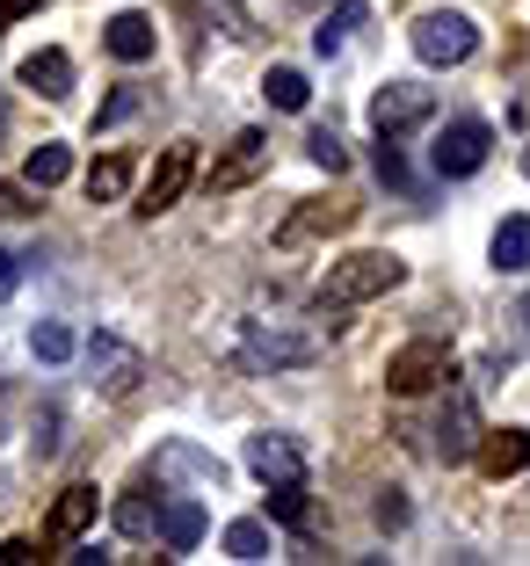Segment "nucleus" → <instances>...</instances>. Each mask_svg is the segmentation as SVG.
<instances>
[{
    "label": "nucleus",
    "mask_w": 530,
    "mask_h": 566,
    "mask_svg": "<svg viewBox=\"0 0 530 566\" xmlns=\"http://www.w3.org/2000/svg\"><path fill=\"white\" fill-rule=\"evenodd\" d=\"M399 283H407V262H399V254H385V248H364V254H342V262H328L313 305H320V313H342V305L385 298V291H399Z\"/></svg>",
    "instance_id": "1"
},
{
    "label": "nucleus",
    "mask_w": 530,
    "mask_h": 566,
    "mask_svg": "<svg viewBox=\"0 0 530 566\" xmlns=\"http://www.w3.org/2000/svg\"><path fill=\"white\" fill-rule=\"evenodd\" d=\"M407 44H415L422 66H465L480 51V22L465 15V8H429V15H415Z\"/></svg>",
    "instance_id": "2"
},
{
    "label": "nucleus",
    "mask_w": 530,
    "mask_h": 566,
    "mask_svg": "<svg viewBox=\"0 0 530 566\" xmlns=\"http://www.w3.org/2000/svg\"><path fill=\"white\" fill-rule=\"evenodd\" d=\"M313 356H320L313 334H291V327H277V319H248V327H240V364L248 370H299V364H313Z\"/></svg>",
    "instance_id": "3"
},
{
    "label": "nucleus",
    "mask_w": 530,
    "mask_h": 566,
    "mask_svg": "<svg viewBox=\"0 0 530 566\" xmlns=\"http://www.w3.org/2000/svg\"><path fill=\"white\" fill-rule=\"evenodd\" d=\"M444 378H450V342H436V334H422V342H407V349L385 356V385H393L399 400H415V392H436Z\"/></svg>",
    "instance_id": "4"
},
{
    "label": "nucleus",
    "mask_w": 530,
    "mask_h": 566,
    "mask_svg": "<svg viewBox=\"0 0 530 566\" xmlns=\"http://www.w3.org/2000/svg\"><path fill=\"white\" fill-rule=\"evenodd\" d=\"M487 153H495V124L487 117H458V124H444V138L429 146V160H436L444 182H465V175L487 167Z\"/></svg>",
    "instance_id": "5"
},
{
    "label": "nucleus",
    "mask_w": 530,
    "mask_h": 566,
    "mask_svg": "<svg viewBox=\"0 0 530 566\" xmlns=\"http://www.w3.org/2000/svg\"><path fill=\"white\" fill-rule=\"evenodd\" d=\"M81 356H87V370H95V385H102V392H116V400L138 392V378H146V349L116 342V334H87Z\"/></svg>",
    "instance_id": "6"
},
{
    "label": "nucleus",
    "mask_w": 530,
    "mask_h": 566,
    "mask_svg": "<svg viewBox=\"0 0 530 566\" xmlns=\"http://www.w3.org/2000/svg\"><path fill=\"white\" fill-rule=\"evenodd\" d=\"M436 117V95L415 81H385L378 95H371V132L378 138H399V132H415V124Z\"/></svg>",
    "instance_id": "7"
},
{
    "label": "nucleus",
    "mask_w": 530,
    "mask_h": 566,
    "mask_svg": "<svg viewBox=\"0 0 530 566\" xmlns=\"http://www.w3.org/2000/svg\"><path fill=\"white\" fill-rule=\"evenodd\" d=\"M189 182H197V146L183 138V146H167L160 160H153V175H146V197H138L132 211H138V218H160V211H175Z\"/></svg>",
    "instance_id": "8"
},
{
    "label": "nucleus",
    "mask_w": 530,
    "mask_h": 566,
    "mask_svg": "<svg viewBox=\"0 0 530 566\" xmlns=\"http://www.w3.org/2000/svg\"><path fill=\"white\" fill-rule=\"evenodd\" d=\"M262 175H269V132H240V138H232V146L211 160L204 189H211V197H232V189L262 182Z\"/></svg>",
    "instance_id": "9"
},
{
    "label": "nucleus",
    "mask_w": 530,
    "mask_h": 566,
    "mask_svg": "<svg viewBox=\"0 0 530 566\" xmlns=\"http://www.w3.org/2000/svg\"><path fill=\"white\" fill-rule=\"evenodd\" d=\"M356 226V203H299V211H283V226H277V248L283 254H299V248H313V240H328V233H349Z\"/></svg>",
    "instance_id": "10"
},
{
    "label": "nucleus",
    "mask_w": 530,
    "mask_h": 566,
    "mask_svg": "<svg viewBox=\"0 0 530 566\" xmlns=\"http://www.w3.org/2000/svg\"><path fill=\"white\" fill-rule=\"evenodd\" d=\"M248 472L262 486H291V480H305V450L291 443V436L262 429V436H248Z\"/></svg>",
    "instance_id": "11"
},
{
    "label": "nucleus",
    "mask_w": 530,
    "mask_h": 566,
    "mask_svg": "<svg viewBox=\"0 0 530 566\" xmlns=\"http://www.w3.org/2000/svg\"><path fill=\"white\" fill-rule=\"evenodd\" d=\"M95 516H102V494H95V486H66V494H59V501H51V516H44V537H51V545H81V537L87 531H95Z\"/></svg>",
    "instance_id": "12"
},
{
    "label": "nucleus",
    "mask_w": 530,
    "mask_h": 566,
    "mask_svg": "<svg viewBox=\"0 0 530 566\" xmlns=\"http://www.w3.org/2000/svg\"><path fill=\"white\" fill-rule=\"evenodd\" d=\"M472 443H480V407H472V392H450L436 415V458L458 465V458H472Z\"/></svg>",
    "instance_id": "13"
},
{
    "label": "nucleus",
    "mask_w": 530,
    "mask_h": 566,
    "mask_svg": "<svg viewBox=\"0 0 530 566\" xmlns=\"http://www.w3.org/2000/svg\"><path fill=\"white\" fill-rule=\"evenodd\" d=\"M472 465H480L487 480H509V472L530 465V436H523V429H480V443H472Z\"/></svg>",
    "instance_id": "14"
},
{
    "label": "nucleus",
    "mask_w": 530,
    "mask_h": 566,
    "mask_svg": "<svg viewBox=\"0 0 530 566\" xmlns=\"http://www.w3.org/2000/svg\"><path fill=\"white\" fill-rule=\"evenodd\" d=\"M102 44H110V59H124V66H146L153 44H160V30H153V15H110L102 22Z\"/></svg>",
    "instance_id": "15"
},
{
    "label": "nucleus",
    "mask_w": 530,
    "mask_h": 566,
    "mask_svg": "<svg viewBox=\"0 0 530 566\" xmlns=\"http://www.w3.org/2000/svg\"><path fill=\"white\" fill-rule=\"evenodd\" d=\"M22 87L44 95V102H66L73 95V59L66 51H30V59H22Z\"/></svg>",
    "instance_id": "16"
},
{
    "label": "nucleus",
    "mask_w": 530,
    "mask_h": 566,
    "mask_svg": "<svg viewBox=\"0 0 530 566\" xmlns=\"http://www.w3.org/2000/svg\"><path fill=\"white\" fill-rule=\"evenodd\" d=\"M153 480H197V486H218V458H204V450H189V443H167L160 458H153Z\"/></svg>",
    "instance_id": "17"
},
{
    "label": "nucleus",
    "mask_w": 530,
    "mask_h": 566,
    "mask_svg": "<svg viewBox=\"0 0 530 566\" xmlns=\"http://www.w3.org/2000/svg\"><path fill=\"white\" fill-rule=\"evenodd\" d=\"M487 254H495L501 276H523V269H530V218L523 211L501 218V226H495V248H487Z\"/></svg>",
    "instance_id": "18"
},
{
    "label": "nucleus",
    "mask_w": 530,
    "mask_h": 566,
    "mask_svg": "<svg viewBox=\"0 0 530 566\" xmlns=\"http://www.w3.org/2000/svg\"><path fill=\"white\" fill-rule=\"evenodd\" d=\"M364 15H371V0H334V15L313 30V51H320V59H334V51H342L349 36L364 30Z\"/></svg>",
    "instance_id": "19"
},
{
    "label": "nucleus",
    "mask_w": 530,
    "mask_h": 566,
    "mask_svg": "<svg viewBox=\"0 0 530 566\" xmlns=\"http://www.w3.org/2000/svg\"><path fill=\"white\" fill-rule=\"evenodd\" d=\"M66 175H73V146H59V138L30 146V160H22V182H30V189H59Z\"/></svg>",
    "instance_id": "20"
},
{
    "label": "nucleus",
    "mask_w": 530,
    "mask_h": 566,
    "mask_svg": "<svg viewBox=\"0 0 530 566\" xmlns=\"http://www.w3.org/2000/svg\"><path fill=\"white\" fill-rule=\"evenodd\" d=\"M269 516H277V523H291L299 537H320V516H313V501H305V480L269 486Z\"/></svg>",
    "instance_id": "21"
},
{
    "label": "nucleus",
    "mask_w": 530,
    "mask_h": 566,
    "mask_svg": "<svg viewBox=\"0 0 530 566\" xmlns=\"http://www.w3.org/2000/svg\"><path fill=\"white\" fill-rule=\"evenodd\" d=\"M160 537L175 552H197L204 545V501H167L160 509Z\"/></svg>",
    "instance_id": "22"
},
{
    "label": "nucleus",
    "mask_w": 530,
    "mask_h": 566,
    "mask_svg": "<svg viewBox=\"0 0 530 566\" xmlns=\"http://www.w3.org/2000/svg\"><path fill=\"white\" fill-rule=\"evenodd\" d=\"M160 509H167V501L153 494V486H132V494L116 501V531H124V537H146V531H160Z\"/></svg>",
    "instance_id": "23"
},
{
    "label": "nucleus",
    "mask_w": 530,
    "mask_h": 566,
    "mask_svg": "<svg viewBox=\"0 0 530 566\" xmlns=\"http://www.w3.org/2000/svg\"><path fill=\"white\" fill-rule=\"evenodd\" d=\"M124 189H132V160H124V153H102V160L87 167V203H116Z\"/></svg>",
    "instance_id": "24"
},
{
    "label": "nucleus",
    "mask_w": 530,
    "mask_h": 566,
    "mask_svg": "<svg viewBox=\"0 0 530 566\" xmlns=\"http://www.w3.org/2000/svg\"><path fill=\"white\" fill-rule=\"evenodd\" d=\"M226 552L254 566V559H269V552H277V537H269L262 516H240V523H226Z\"/></svg>",
    "instance_id": "25"
},
{
    "label": "nucleus",
    "mask_w": 530,
    "mask_h": 566,
    "mask_svg": "<svg viewBox=\"0 0 530 566\" xmlns=\"http://www.w3.org/2000/svg\"><path fill=\"white\" fill-rule=\"evenodd\" d=\"M262 95L277 102V109H291V117H299L305 102H313V81H305L299 66H269V81H262Z\"/></svg>",
    "instance_id": "26"
},
{
    "label": "nucleus",
    "mask_w": 530,
    "mask_h": 566,
    "mask_svg": "<svg viewBox=\"0 0 530 566\" xmlns=\"http://www.w3.org/2000/svg\"><path fill=\"white\" fill-rule=\"evenodd\" d=\"M30 349H37V364H66V356L81 349V334H73L66 319H44V327L30 334Z\"/></svg>",
    "instance_id": "27"
},
{
    "label": "nucleus",
    "mask_w": 530,
    "mask_h": 566,
    "mask_svg": "<svg viewBox=\"0 0 530 566\" xmlns=\"http://www.w3.org/2000/svg\"><path fill=\"white\" fill-rule=\"evenodd\" d=\"M138 109H146V95H138V87H116V95H110V102H102V109H95V132H110V124L138 117Z\"/></svg>",
    "instance_id": "28"
},
{
    "label": "nucleus",
    "mask_w": 530,
    "mask_h": 566,
    "mask_svg": "<svg viewBox=\"0 0 530 566\" xmlns=\"http://www.w3.org/2000/svg\"><path fill=\"white\" fill-rule=\"evenodd\" d=\"M305 153H313V167H328V175H342V167H349V146L334 132H313V138H305Z\"/></svg>",
    "instance_id": "29"
},
{
    "label": "nucleus",
    "mask_w": 530,
    "mask_h": 566,
    "mask_svg": "<svg viewBox=\"0 0 530 566\" xmlns=\"http://www.w3.org/2000/svg\"><path fill=\"white\" fill-rule=\"evenodd\" d=\"M378 182L415 189V175H407V160H399V146H393V138H378Z\"/></svg>",
    "instance_id": "30"
},
{
    "label": "nucleus",
    "mask_w": 530,
    "mask_h": 566,
    "mask_svg": "<svg viewBox=\"0 0 530 566\" xmlns=\"http://www.w3.org/2000/svg\"><path fill=\"white\" fill-rule=\"evenodd\" d=\"M37 211V189L30 182H0V218H30Z\"/></svg>",
    "instance_id": "31"
},
{
    "label": "nucleus",
    "mask_w": 530,
    "mask_h": 566,
    "mask_svg": "<svg viewBox=\"0 0 530 566\" xmlns=\"http://www.w3.org/2000/svg\"><path fill=\"white\" fill-rule=\"evenodd\" d=\"M371 516H378V531H399V523H407V501H399V486H385V494L371 501Z\"/></svg>",
    "instance_id": "32"
},
{
    "label": "nucleus",
    "mask_w": 530,
    "mask_h": 566,
    "mask_svg": "<svg viewBox=\"0 0 530 566\" xmlns=\"http://www.w3.org/2000/svg\"><path fill=\"white\" fill-rule=\"evenodd\" d=\"M211 15L226 22V36H254V15L240 8V0H211Z\"/></svg>",
    "instance_id": "33"
},
{
    "label": "nucleus",
    "mask_w": 530,
    "mask_h": 566,
    "mask_svg": "<svg viewBox=\"0 0 530 566\" xmlns=\"http://www.w3.org/2000/svg\"><path fill=\"white\" fill-rule=\"evenodd\" d=\"M22 559H37V545L30 537H8V545H0V566H22Z\"/></svg>",
    "instance_id": "34"
},
{
    "label": "nucleus",
    "mask_w": 530,
    "mask_h": 566,
    "mask_svg": "<svg viewBox=\"0 0 530 566\" xmlns=\"http://www.w3.org/2000/svg\"><path fill=\"white\" fill-rule=\"evenodd\" d=\"M37 8H44V0H0V30H8V22H22V15H37Z\"/></svg>",
    "instance_id": "35"
},
{
    "label": "nucleus",
    "mask_w": 530,
    "mask_h": 566,
    "mask_svg": "<svg viewBox=\"0 0 530 566\" xmlns=\"http://www.w3.org/2000/svg\"><path fill=\"white\" fill-rule=\"evenodd\" d=\"M15 276H22V269H15V254H0V298L15 291Z\"/></svg>",
    "instance_id": "36"
},
{
    "label": "nucleus",
    "mask_w": 530,
    "mask_h": 566,
    "mask_svg": "<svg viewBox=\"0 0 530 566\" xmlns=\"http://www.w3.org/2000/svg\"><path fill=\"white\" fill-rule=\"evenodd\" d=\"M516 319H523V327H530V291H523V305H516Z\"/></svg>",
    "instance_id": "37"
},
{
    "label": "nucleus",
    "mask_w": 530,
    "mask_h": 566,
    "mask_svg": "<svg viewBox=\"0 0 530 566\" xmlns=\"http://www.w3.org/2000/svg\"><path fill=\"white\" fill-rule=\"evenodd\" d=\"M523 175H530V146H523Z\"/></svg>",
    "instance_id": "38"
}]
</instances>
